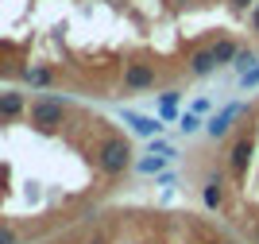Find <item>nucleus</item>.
Wrapping results in <instances>:
<instances>
[{
    "label": "nucleus",
    "instance_id": "obj_8",
    "mask_svg": "<svg viewBox=\"0 0 259 244\" xmlns=\"http://www.w3.org/2000/svg\"><path fill=\"white\" fill-rule=\"evenodd\" d=\"M217 54H213V47H194L190 51V62H186V70L194 78H209V74H217Z\"/></svg>",
    "mask_w": 259,
    "mask_h": 244
},
{
    "label": "nucleus",
    "instance_id": "obj_9",
    "mask_svg": "<svg viewBox=\"0 0 259 244\" xmlns=\"http://www.w3.org/2000/svg\"><path fill=\"white\" fill-rule=\"evenodd\" d=\"M178 89H166V93H159V120L162 124H174V120L182 117V113H178Z\"/></svg>",
    "mask_w": 259,
    "mask_h": 244
},
{
    "label": "nucleus",
    "instance_id": "obj_16",
    "mask_svg": "<svg viewBox=\"0 0 259 244\" xmlns=\"http://www.w3.org/2000/svg\"><path fill=\"white\" fill-rule=\"evenodd\" d=\"M255 85H259V62L248 66V70L240 74V89H255Z\"/></svg>",
    "mask_w": 259,
    "mask_h": 244
},
{
    "label": "nucleus",
    "instance_id": "obj_2",
    "mask_svg": "<svg viewBox=\"0 0 259 244\" xmlns=\"http://www.w3.org/2000/svg\"><path fill=\"white\" fill-rule=\"evenodd\" d=\"M97 167H101V175H108V179L124 175V170L132 167V144L124 136H105L101 148H97Z\"/></svg>",
    "mask_w": 259,
    "mask_h": 244
},
{
    "label": "nucleus",
    "instance_id": "obj_7",
    "mask_svg": "<svg viewBox=\"0 0 259 244\" xmlns=\"http://www.w3.org/2000/svg\"><path fill=\"white\" fill-rule=\"evenodd\" d=\"M124 124H128L136 136H143V140L162 136V128H166L159 117H143V113H132V109H124Z\"/></svg>",
    "mask_w": 259,
    "mask_h": 244
},
{
    "label": "nucleus",
    "instance_id": "obj_1",
    "mask_svg": "<svg viewBox=\"0 0 259 244\" xmlns=\"http://www.w3.org/2000/svg\"><path fill=\"white\" fill-rule=\"evenodd\" d=\"M66 113H70V97H62V93H43V97H35L31 109H27V117H31V124L39 132H58Z\"/></svg>",
    "mask_w": 259,
    "mask_h": 244
},
{
    "label": "nucleus",
    "instance_id": "obj_10",
    "mask_svg": "<svg viewBox=\"0 0 259 244\" xmlns=\"http://www.w3.org/2000/svg\"><path fill=\"white\" fill-rule=\"evenodd\" d=\"M170 155H159V151H147V155H143L140 163H136V170H140V175H162V170L170 167Z\"/></svg>",
    "mask_w": 259,
    "mask_h": 244
},
{
    "label": "nucleus",
    "instance_id": "obj_5",
    "mask_svg": "<svg viewBox=\"0 0 259 244\" xmlns=\"http://www.w3.org/2000/svg\"><path fill=\"white\" fill-rule=\"evenodd\" d=\"M201 205L209 213H221L228 205V186H225V170H209L205 186H201Z\"/></svg>",
    "mask_w": 259,
    "mask_h": 244
},
{
    "label": "nucleus",
    "instance_id": "obj_24",
    "mask_svg": "<svg viewBox=\"0 0 259 244\" xmlns=\"http://www.w3.org/2000/svg\"><path fill=\"white\" fill-rule=\"evenodd\" d=\"M221 244H236V240H221Z\"/></svg>",
    "mask_w": 259,
    "mask_h": 244
},
{
    "label": "nucleus",
    "instance_id": "obj_14",
    "mask_svg": "<svg viewBox=\"0 0 259 244\" xmlns=\"http://www.w3.org/2000/svg\"><path fill=\"white\" fill-rule=\"evenodd\" d=\"M23 78H27L31 85H51V82H54V74L47 70V66H27V70H23Z\"/></svg>",
    "mask_w": 259,
    "mask_h": 244
},
{
    "label": "nucleus",
    "instance_id": "obj_11",
    "mask_svg": "<svg viewBox=\"0 0 259 244\" xmlns=\"http://www.w3.org/2000/svg\"><path fill=\"white\" fill-rule=\"evenodd\" d=\"M209 47H213V54H217V62H221V66H232V58H236V51H240V43H236V39H228V35L213 39Z\"/></svg>",
    "mask_w": 259,
    "mask_h": 244
},
{
    "label": "nucleus",
    "instance_id": "obj_20",
    "mask_svg": "<svg viewBox=\"0 0 259 244\" xmlns=\"http://www.w3.org/2000/svg\"><path fill=\"white\" fill-rule=\"evenodd\" d=\"M228 4H232V8H236V12H248L251 4H255V0H228Z\"/></svg>",
    "mask_w": 259,
    "mask_h": 244
},
{
    "label": "nucleus",
    "instance_id": "obj_23",
    "mask_svg": "<svg viewBox=\"0 0 259 244\" xmlns=\"http://www.w3.org/2000/svg\"><path fill=\"white\" fill-rule=\"evenodd\" d=\"M89 244H105V240H101V236H93V240H89Z\"/></svg>",
    "mask_w": 259,
    "mask_h": 244
},
{
    "label": "nucleus",
    "instance_id": "obj_3",
    "mask_svg": "<svg viewBox=\"0 0 259 244\" xmlns=\"http://www.w3.org/2000/svg\"><path fill=\"white\" fill-rule=\"evenodd\" d=\"M248 113V105L244 101H228L225 109H217V113H209L205 117V136L209 140H225L232 128H236V120Z\"/></svg>",
    "mask_w": 259,
    "mask_h": 244
},
{
    "label": "nucleus",
    "instance_id": "obj_6",
    "mask_svg": "<svg viewBox=\"0 0 259 244\" xmlns=\"http://www.w3.org/2000/svg\"><path fill=\"white\" fill-rule=\"evenodd\" d=\"M155 82H159V70L151 62H128L124 66V89H132V93H143Z\"/></svg>",
    "mask_w": 259,
    "mask_h": 244
},
{
    "label": "nucleus",
    "instance_id": "obj_15",
    "mask_svg": "<svg viewBox=\"0 0 259 244\" xmlns=\"http://www.w3.org/2000/svg\"><path fill=\"white\" fill-rule=\"evenodd\" d=\"M259 58H255V51H251V47H240L236 51V58H232V66H236L240 74H244V70H248V66H255Z\"/></svg>",
    "mask_w": 259,
    "mask_h": 244
},
{
    "label": "nucleus",
    "instance_id": "obj_17",
    "mask_svg": "<svg viewBox=\"0 0 259 244\" xmlns=\"http://www.w3.org/2000/svg\"><path fill=\"white\" fill-rule=\"evenodd\" d=\"M151 151H159V155H170V159H178V148H174V144H166V140H159V136L151 140Z\"/></svg>",
    "mask_w": 259,
    "mask_h": 244
},
{
    "label": "nucleus",
    "instance_id": "obj_19",
    "mask_svg": "<svg viewBox=\"0 0 259 244\" xmlns=\"http://www.w3.org/2000/svg\"><path fill=\"white\" fill-rule=\"evenodd\" d=\"M194 113H201V117H209V113H213V105H209V97H197V101H194Z\"/></svg>",
    "mask_w": 259,
    "mask_h": 244
},
{
    "label": "nucleus",
    "instance_id": "obj_12",
    "mask_svg": "<svg viewBox=\"0 0 259 244\" xmlns=\"http://www.w3.org/2000/svg\"><path fill=\"white\" fill-rule=\"evenodd\" d=\"M23 93H16V89H12V93H0V117L4 120H16V117H23Z\"/></svg>",
    "mask_w": 259,
    "mask_h": 244
},
{
    "label": "nucleus",
    "instance_id": "obj_25",
    "mask_svg": "<svg viewBox=\"0 0 259 244\" xmlns=\"http://www.w3.org/2000/svg\"><path fill=\"white\" fill-rule=\"evenodd\" d=\"M201 4H205V0H201Z\"/></svg>",
    "mask_w": 259,
    "mask_h": 244
},
{
    "label": "nucleus",
    "instance_id": "obj_21",
    "mask_svg": "<svg viewBox=\"0 0 259 244\" xmlns=\"http://www.w3.org/2000/svg\"><path fill=\"white\" fill-rule=\"evenodd\" d=\"M0 244H16V233H12V229H0Z\"/></svg>",
    "mask_w": 259,
    "mask_h": 244
},
{
    "label": "nucleus",
    "instance_id": "obj_18",
    "mask_svg": "<svg viewBox=\"0 0 259 244\" xmlns=\"http://www.w3.org/2000/svg\"><path fill=\"white\" fill-rule=\"evenodd\" d=\"M248 23H251V31L259 35V0H255V4L248 8Z\"/></svg>",
    "mask_w": 259,
    "mask_h": 244
},
{
    "label": "nucleus",
    "instance_id": "obj_22",
    "mask_svg": "<svg viewBox=\"0 0 259 244\" xmlns=\"http://www.w3.org/2000/svg\"><path fill=\"white\" fill-rule=\"evenodd\" d=\"M248 233H251V240L259 244V225H248Z\"/></svg>",
    "mask_w": 259,
    "mask_h": 244
},
{
    "label": "nucleus",
    "instance_id": "obj_13",
    "mask_svg": "<svg viewBox=\"0 0 259 244\" xmlns=\"http://www.w3.org/2000/svg\"><path fill=\"white\" fill-rule=\"evenodd\" d=\"M178 128H182L186 136H194V132H205V117L190 109V113H182V117H178Z\"/></svg>",
    "mask_w": 259,
    "mask_h": 244
},
{
    "label": "nucleus",
    "instance_id": "obj_4",
    "mask_svg": "<svg viewBox=\"0 0 259 244\" xmlns=\"http://www.w3.org/2000/svg\"><path fill=\"white\" fill-rule=\"evenodd\" d=\"M228 170H232V179H244L248 175V167H251V155H255V136L251 132H244V136H236L232 144H228Z\"/></svg>",
    "mask_w": 259,
    "mask_h": 244
}]
</instances>
